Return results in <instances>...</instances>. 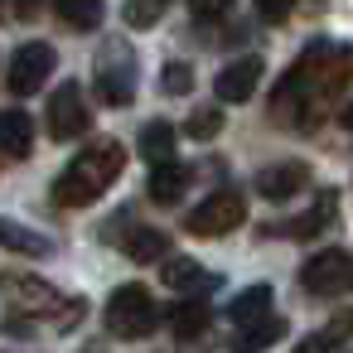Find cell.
Wrapping results in <instances>:
<instances>
[{
    "instance_id": "18",
    "label": "cell",
    "mask_w": 353,
    "mask_h": 353,
    "mask_svg": "<svg viewBox=\"0 0 353 353\" xmlns=\"http://www.w3.org/2000/svg\"><path fill=\"white\" fill-rule=\"evenodd\" d=\"M170 329H174L179 339H199V334L208 329V305H203V300H179V305L170 310Z\"/></svg>"
},
{
    "instance_id": "26",
    "label": "cell",
    "mask_w": 353,
    "mask_h": 353,
    "mask_svg": "<svg viewBox=\"0 0 353 353\" xmlns=\"http://www.w3.org/2000/svg\"><path fill=\"white\" fill-rule=\"evenodd\" d=\"M290 6H295V0H256V15L276 25V20H285V15H290Z\"/></svg>"
},
{
    "instance_id": "6",
    "label": "cell",
    "mask_w": 353,
    "mask_h": 353,
    "mask_svg": "<svg viewBox=\"0 0 353 353\" xmlns=\"http://www.w3.org/2000/svg\"><path fill=\"white\" fill-rule=\"evenodd\" d=\"M247 218V203H242V194H232V189H218V194H208L189 218H184V228L194 232V237H223V232H232L237 223Z\"/></svg>"
},
{
    "instance_id": "9",
    "label": "cell",
    "mask_w": 353,
    "mask_h": 353,
    "mask_svg": "<svg viewBox=\"0 0 353 353\" xmlns=\"http://www.w3.org/2000/svg\"><path fill=\"white\" fill-rule=\"evenodd\" d=\"M256 83H261V59H232L218 78H213V92H218V102H247L252 92H256Z\"/></svg>"
},
{
    "instance_id": "22",
    "label": "cell",
    "mask_w": 353,
    "mask_h": 353,
    "mask_svg": "<svg viewBox=\"0 0 353 353\" xmlns=\"http://www.w3.org/2000/svg\"><path fill=\"white\" fill-rule=\"evenodd\" d=\"M160 88L170 92V97H184V92H194V68L189 63H165V73H160Z\"/></svg>"
},
{
    "instance_id": "11",
    "label": "cell",
    "mask_w": 353,
    "mask_h": 353,
    "mask_svg": "<svg viewBox=\"0 0 353 353\" xmlns=\"http://www.w3.org/2000/svg\"><path fill=\"white\" fill-rule=\"evenodd\" d=\"M0 150L15 155V160L34 150V121H30V112H20V107H0Z\"/></svg>"
},
{
    "instance_id": "15",
    "label": "cell",
    "mask_w": 353,
    "mask_h": 353,
    "mask_svg": "<svg viewBox=\"0 0 353 353\" xmlns=\"http://www.w3.org/2000/svg\"><path fill=\"white\" fill-rule=\"evenodd\" d=\"M184 189H189V170H184V165H174V160H170V165H160V170L150 174V199H155V203H179V199H184Z\"/></svg>"
},
{
    "instance_id": "13",
    "label": "cell",
    "mask_w": 353,
    "mask_h": 353,
    "mask_svg": "<svg viewBox=\"0 0 353 353\" xmlns=\"http://www.w3.org/2000/svg\"><path fill=\"white\" fill-rule=\"evenodd\" d=\"M0 247H6V252H20V256H49V252H54V242H49L44 232H34V228L15 223V218H0Z\"/></svg>"
},
{
    "instance_id": "24",
    "label": "cell",
    "mask_w": 353,
    "mask_h": 353,
    "mask_svg": "<svg viewBox=\"0 0 353 353\" xmlns=\"http://www.w3.org/2000/svg\"><path fill=\"white\" fill-rule=\"evenodd\" d=\"M126 20H131V25H155V20H160V0H131V6H126Z\"/></svg>"
},
{
    "instance_id": "27",
    "label": "cell",
    "mask_w": 353,
    "mask_h": 353,
    "mask_svg": "<svg viewBox=\"0 0 353 353\" xmlns=\"http://www.w3.org/2000/svg\"><path fill=\"white\" fill-rule=\"evenodd\" d=\"M329 348H334V343H329V334L319 329V334H310V339H305V343H300L295 353H329Z\"/></svg>"
},
{
    "instance_id": "25",
    "label": "cell",
    "mask_w": 353,
    "mask_h": 353,
    "mask_svg": "<svg viewBox=\"0 0 353 353\" xmlns=\"http://www.w3.org/2000/svg\"><path fill=\"white\" fill-rule=\"evenodd\" d=\"M189 10H194L199 20H218V15L232 10V0H189Z\"/></svg>"
},
{
    "instance_id": "10",
    "label": "cell",
    "mask_w": 353,
    "mask_h": 353,
    "mask_svg": "<svg viewBox=\"0 0 353 353\" xmlns=\"http://www.w3.org/2000/svg\"><path fill=\"white\" fill-rule=\"evenodd\" d=\"M310 184V165H300V160H285V165H271V170H261L256 174V189H261V199H290V194H300Z\"/></svg>"
},
{
    "instance_id": "7",
    "label": "cell",
    "mask_w": 353,
    "mask_h": 353,
    "mask_svg": "<svg viewBox=\"0 0 353 353\" xmlns=\"http://www.w3.org/2000/svg\"><path fill=\"white\" fill-rule=\"evenodd\" d=\"M49 73H54V49H49L44 39H30V44L15 49L6 83H10L15 97H30V92H39V88L49 83Z\"/></svg>"
},
{
    "instance_id": "2",
    "label": "cell",
    "mask_w": 353,
    "mask_h": 353,
    "mask_svg": "<svg viewBox=\"0 0 353 353\" xmlns=\"http://www.w3.org/2000/svg\"><path fill=\"white\" fill-rule=\"evenodd\" d=\"M102 319H107V334H117V339H145L160 324V310L145 285H117Z\"/></svg>"
},
{
    "instance_id": "19",
    "label": "cell",
    "mask_w": 353,
    "mask_h": 353,
    "mask_svg": "<svg viewBox=\"0 0 353 353\" xmlns=\"http://www.w3.org/2000/svg\"><path fill=\"white\" fill-rule=\"evenodd\" d=\"M59 20H63L68 30L88 34V30L102 25V0H59Z\"/></svg>"
},
{
    "instance_id": "14",
    "label": "cell",
    "mask_w": 353,
    "mask_h": 353,
    "mask_svg": "<svg viewBox=\"0 0 353 353\" xmlns=\"http://www.w3.org/2000/svg\"><path fill=\"white\" fill-rule=\"evenodd\" d=\"M165 285H174V290L194 295V290H213L218 281H213L199 261H189V256H170V261H165Z\"/></svg>"
},
{
    "instance_id": "23",
    "label": "cell",
    "mask_w": 353,
    "mask_h": 353,
    "mask_svg": "<svg viewBox=\"0 0 353 353\" xmlns=\"http://www.w3.org/2000/svg\"><path fill=\"white\" fill-rule=\"evenodd\" d=\"M223 131V107H208V112H199V117H189V136H199V141H208V136H218Z\"/></svg>"
},
{
    "instance_id": "1",
    "label": "cell",
    "mask_w": 353,
    "mask_h": 353,
    "mask_svg": "<svg viewBox=\"0 0 353 353\" xmlns=\"http://www.w3.org/2000/svg\"><path fill=\"white\" fill-rule=\"evenodd\" d=\"M121 170H126V150H121L117 141L88 145V150H78V155L68 160V170L59 174L54 203H63V208H88V203H97V199L121 179Z\"/></svg>"
},
{
    "instance_id": "16",
    "label": "cell",
    "mask_w": 353,
    "mask_h": 353,
    "mask_svg": "<svg viewBox=\"0 0 353 353\" xmlns=\"http://www.w3.org/2000/svg\"><path fill=\"white\" fill-rule=\"evenodd\" d=\"M285 339V319L281 314H271V319H261V324H252V329H237V353H261V348H271V343H281Z\"/></svg>"
},
{
    "instance_id": "12",
    "label": "cell",
    "mask_w": 353,
    "mask_h": 353,
    "mask_svg": "<svg viewBox=\"0 0 353 353\" xmlns=\"http://www.w3.org/2000/svg\"><path fill=\"white\" fill-rule=\"evenodd\" d=\"M228 319H232L237 329H252V324L271 319V285H247V290L228 305Z\"/></svg>"
},
{
    "instance_id": "3",
    "label": "cell",
    "mask_w": 353,
    "mask_h": 353,
    "mask_svg": "<svg viewBox=\"0 0 353 353\" xmlns=\"http://www.w3.org/2000/svg\"><path fill=\"white\" fill-rule=\"evenodd\" d=\"M97 97L107 107H131L136 97V54L126 39H107V49L97 54Z\"/></svg>"
},
{
    "instance_id": "8",
    "label": "cell",
    "mask_w": 353,
    "mask_h": 353,
    "mask_svg": "<svg viewBox=\"0 0 353 353\" xmlns=\"http://www.w3.org/2000/svg\"><path fill=\"white\" fill-rule=\"evenodd\" d=\"M88 126H92V107L83 102V88L68 78L49 97V136L54 141H73V136H88Z\"/></svg>"
},
{
    "instance_id": "4",
    "label": "cell",
    "mask_w": 353,
    "mask_h": 353,
    "mask_svg": "<svg viewBox=\"0 0 353 353\" xmlns=\"http://www.w3.org/2000/svg\"><path fill=\"white\" fill-rule=\"evenodd\" d=\"M0 290H6L25 314H54L59 324H73V319L83 314V305H78V300H73V305H63V295H59L54 285L34 281V276H0Z\"/></svg>"
},
{
    "instance_id": "21",
    "label": "cell",
    "mask_w": 353,
    "mask_h": 353,
    "mask_svg": "<svg viewBox=\"0 0 353 353\" xmlns=\"http://www.w3.org/2000/svg\"><path fill=\"white\" fill-rule=\"evenodd\" d=\"M165 252H170V237L155 232V228H136V232L126 237V256H131V261H155V256H165Z\"/></svg>"
},
{
    "instance_id": "20",
    "label": "cell",
    "mask_w": 353,
    "mask_h": 353,
    "mask_svg": "<svg viewBox=\"0 0 353 353\" xmlns=\"http://www.w3.org/2000/svg\"><path fill=\"white\" fill-rule=\"evenodd\" d=\"M334 208H339V199H334V194H319V203H314L305 218H295L285 232H290V237H314V232H324V228H329Z\"/></svg>"
},
{
    "instance_id": "28",
    "label": "cell",
    "mask_w": 353,
    "mask_h": 353,
    "mask_svg": "<svg viewBox=\"0 0 353 353\" xmlns=\"http://www.w3.org/2000/svg\"><path fill=\"white\" fill-rule=\"evenodd\" d=\"M339 121H343V131H353V102H348V107L339 112Z\"/></svg>"
},
{
    "instance_id": "5",
    "label": "cell",
    "mask_w": 353,
    "mask_h": 353,
    "mask_svg": "<svg viewBox=\"0 0 353 353\" xmlns=\"http://www.w3.org/2000/svg\"><path fill=\"white\" fill-rule=\"evenodd\" d=\"M300 285L310 295H348L353 290V252L343 247H329L319 256H310L300 266Z\"/></svg>"
},
{
    "instance_id": "17",
    "label": "cell",
    "mask_w": 353,
    "mask_h": 353,
    "mask_svg": "<svg viewBox=\"0 0 353 353\" xmlns=\"http://www.w3.org/2000/svg\"><path fill=\"white\" fill-rule=\"evenodd\" d=\"M141 155L160 170V165H170V155H174V126L170 121H150L145 131H141Z\"/></svg>"
}]
</instances>
